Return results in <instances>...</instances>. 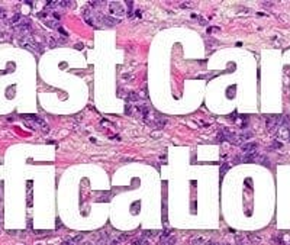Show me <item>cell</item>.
<instances>
[{"label":"cell","mask_w":290,"mask_h":245,"mask_svg":"<svg viewBox=\"0 0 290 245\" xmlns=\"http://www.w3.org/2000/svg\"><path fill=\"white\" fill-rule=\"evenodd\" d=\"M109 9H110V13H115V15H123L125 13V9H123V6H122L121 3H110Z\"/></svg>","instance_id":"7a4b0ae2"},{"label":"cell","mask_w":290,"mask_h":245,"mask_svg":"<svg viewBox=\"0 0 290 245\" xmlns=\"http://www.w3.org/2000/svg\"><path fill=\"white\" fill-rule=\"evenodd\" d=\"M244 151L245 152H257V144L255 142H248L244 145Z\"/></svg>","instance_id":"3957f363"},{"label":"cell","mask_w":290,"mask_h":245,"mask_svg":"<svg viewBox=\"0 0 290 245\" xmlns=\"http://www.w3.org/2000/svg\"><path fill=\"white\" fill-rule=\"evenodd\" d=\"M281 119L283 116H279V115H273V116H267V129L273 134H276L279 126L281 125Z\"/></svg>","instance_id":"6da1fadb"}]
</instances>
